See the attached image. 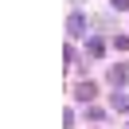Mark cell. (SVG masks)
Segmentation results:
<instances>
[{
	"label": "cell",
	"mask_w": 129,
	"mask_h": 129,
	"mask_svg": "<svg viewBox=\"0 0 129 129\" xmlns=\"http://www.w3.org/2000/svg\"><path fill=\"white\" fill-rule=\"evenodd\" d=\"M67 31H71V35H86V16H82V12H74V16L67 20Z\"/></svg>",
	"instance_id": "1"
},
{
	"label": "cell",
	"mask_w": 129,
	"mask_h": 129,
	"mask_svg": "<svg viewBox=\"0 0 129 129\" xmlns=\"http://www.w3.org/2000/svg\"><path fill=\"white\" fill-rule=\"evenodd\" d=\"M110 82H113V86H121V82H129V67H125V63H117V67L110 71Z\"/></svg>",
	"instance_id": "2"
},
{
	"label": "cell",
	"mask_w": 129,
	"mask_h": 129,
	"mask_svg": "<svg viewBox=\"0 0 129 129\" xmlns=\"http://www.w3.org/2000/svg\"><path fill=\"white\" fill-rule=\"evenodd\" d=\"M94 94H98V90H94V82H82V86L74 90V98H78V102H90Z\"/></svg>",
	"instance_id": "3"
},
{
	"label": "cell",
	"mask_w": 129,
	"mask_h": 129,
	"mask_svg": "<svg viewBox=\"0 0 129 129\" xmlns=\"http://www.w3.org/2000/svg\"><path fill=\"white\" fill-rule=\"evenodd\" d=\"M110 102H113V110H117V113H129V94H113Z\"/></svg>",
	"instance_id": "4"
},
{
	"label": "cell",
	"mask_w": 129,
	"mask_h": 129,
	"mask_svg": "<svg viewBox=\"0 0 129 129\" xmlns=\"http://www.w3.org/2000/svg\"><path fill=\"white\" fill-rule=\"evenodd\" d=\"M102 51H106V43H102V39H90V43H86V55H90V59H98Z\"/></svg>",
	"instance_id": "5"
},
{
	"label": "cell",
	"mask_w": 129,
	"mask_h": 129,
	"mask_svg": "<svg viewBox=\"0 0 129 129\" xmlns=\"http://www.w3.org/2000/svg\"><path fill=\"white\" fill-rule=\"evenodd\" d=\"M113 47H117V51H129V39H125V35H117V39H113Z\"/></svg>",
	"instance_id": "6"
},
{
	"label": "cell",
	"mask_w": 129,
	"mask_h": 129,
	"mask_svg": "<svg viewBox=\"0 0 129 129\" xmlns=\"http://www.w3.org/2000/svg\"><path fill=\"white\" fill-rule=\"evenodd\" d=\"M110 4H113L117 12H129V0H110Z\"/></svg>",
	"instance_id": "7"
}]
</instances>
